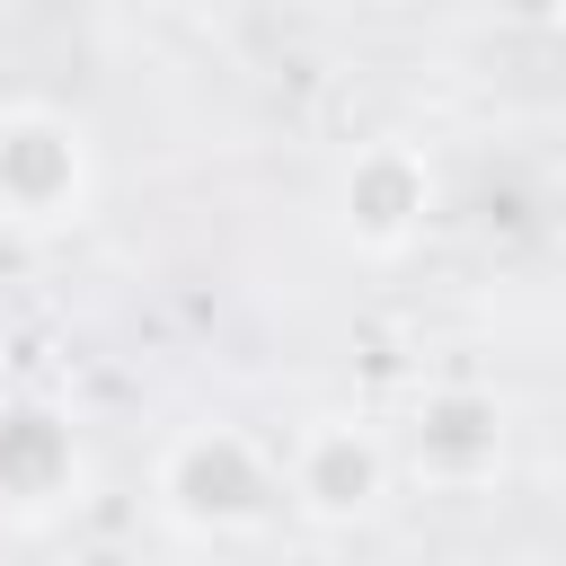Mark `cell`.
Instances as JSON below:
<instances>
[{"instance_id": "cell-4", "label": "cell", "mask_w": 566, "mask_h": 566, "mask_svg": "<svg viewBox=\"0 0 566 566\" xmlns=\"http://www.w3.org/2000/svg\"><path fill=\"white\" fill-rule=\"evenodd\" d=\"M80 495V433L44 398H0V513L35 522Z\"/></svg>"}, {"instance_id": "cell-6", "label": "cell", "mask_w": 566, "mask_h": 566, "mask_svg": "<svg viewBox=\"0 0 566 566\" xmlns=\"http://www.w3.org/2000/svg\"><path fill=\"white\" fill-rule=\"evenodd\" d=\"M283 495L310 513V522H354L389 495V451L380 433L363 424H310L292 442V469H283Z\"/></svg>"}, {"instance_id": "cell-7", "label": "cell", "mask_w": 566, "mask_h": 566, "mask_svg": "<svg viewBox=\"0 0 566 566\" xmlns=\"http://www.w3.org/2000/svg\"><path fill=\"white\" fill-rule=\"evenodd\" d=\"M495 9H504L513 27H557V18H566V0H495Z\"/></svg>"}, {"instance_id": "cell-1", "label": "cell", "mask_w": 566, "mask_h": 566, "mask_svg": "<svg viewBox=\"0 0 566 566\" xmlns=\"http://www.w3.org/2000/svg\"><path fill=\"white\" fill-rule=\"evenodd\" d=\"M159 504L195 539H248L283 504V469L239 433V424H195L159 460Z\"/></svg>"}, {"instance_id": "cell-3", "label": "cell", "mask_w": 566, "mask_h": 566, "mask_svg": "<svg viewBox=\"0 0 566 566\" xmlns=\"http://www.w3.org/2000/svg\"><path fill=\"white\" fill-rule=\"evenodd\" d=\"M336 221L354 248L371 256H398L424 221H433V168L416 142H363L336 177Z\"/></svg>"}, {"instance_id": "cell-5", "label": "cell", "mask_w": 566, "mask_h": 566, "mask_svg": "<svg viewBox=\"0 0 566 566\" xmlns=\"http://www.w3.org/2000/svg\"><path fill=\"white\" fill-rule=\"evenodd\" d=\"M407 460H416L433 486H478V478H495V460H504V407H495L486 389H469V380L424 389L416 416H407Z\"/></svg>"}, {"instance_id": "cell-2", "label": "cell", "mask_w": 566, "mask_h": 566, "mask_svg": "<svg viewBox=\"0 0 566 566\" xmlns=\"http://www.w3.org/2000/svg\"><path fill=\"white\" fill-rule=\"evenodd\" d=\"M88 203V133L53 106H0V221L62 230Z\"/></svg>"}]
</instances>
